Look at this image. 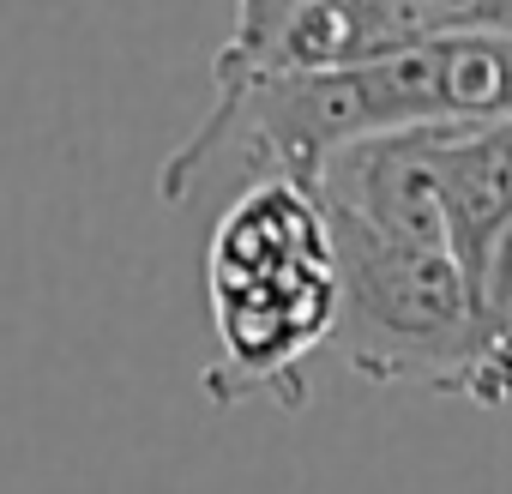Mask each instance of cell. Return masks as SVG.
<instances>
[{"mask_svg": "<svg viewBox=\"0 0 512 494\" xmlns=\"http://www.w3.org/2000/svg\"><path fill=\"white\" fill-rule=\"evenodd\" d=\"M482 121H512V37L470 31L344 73L217 85L187 139L169 145L157 169V199L181 211L211 187L235 193L253 181L308 187L320 163L356 139L404 127H482Z\"/></svg>", "mask_w": 512, "mask_h": 494, "instance_id": "6da1fadb", "label": "cell"}, {"mask_svg": "<svg viewBox=\"0 0 512 494\" xmlns=\"http://www.w3.org/2000/svg\"><path fill=\"white\" fill-rule=\"evenodd\" d=\"M205 308L217 350L199 392L217 410L260 392L284 410L308 404V356L326 350L338 326L332 235L308 187L253 181L217 211L205 241Z\"/></svg>", "mask_w": 512, "mask_h": 494, "instance_id": "7a4b0ae2", "label": "cell"}, {"mask_svg": "<svg viewBox=\"0 0 512 494\" xmlns=\"http://www.w3.org/2000/svg\"><path fill=\"white\" fill-rule=\"evenodd\" d=\"M326 217V211H320ZM338 266L332 344L374 386H422L482 410L512 404V356L482 332L476 296L452 254L380 241L326 217Z\"/></svg>", "mask_w": 512, "mask_h": 494, "instance_id": "3957f363", "label": "cell"}, {"mask_svg": "<svg viewBox=\"0 0 512 494\" xmlns=\"http://www.w3.org/2000/svg\"><path fill=\"white\" fill-rule=\"evenodd\" d=\"M440 133L446 127H404V133H380V139H356V145L332 151L320 163V175L308 181L314 205L338 223L380 235V241L446 254V223H440V199H434Z\"/></svg>", "mask_w": 512, "mask_h": 494, "instance_id": "277c9868", "label": "cell"}, {"mask_svg": "<svg viewBox=\"0 0 512 494\" xmlns=\"http://www.w3.org/2000/svg\"><path fill=\"white\" fill-rule=\"evenodd\" d=\"M434 199L446 223V254L470 284L488 247L512 229V121L446 127L434 145Z\"/></svg>", "mask_w": 512, "mask_h": 494, "instance_id": "5b68a950", "label": "cell"}, {"mask_svg": "<svg viewBox=\"0 0 512 494\" xmlns=\"http://www.w3.org/2000/svg\"><path fill=\"white\" fill-rule=\"evenodd\" d=\"M506 356H512V344H506Z\"/></svg>", "mask_w": 512, "mask_h": 494, "instance_id": "8992f818", "label": "cell"}]
</instances>
